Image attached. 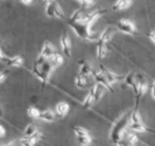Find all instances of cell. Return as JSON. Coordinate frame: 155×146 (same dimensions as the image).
<instances>
[{"label": "cell", "mask_w": 155, "mask_h": 146, "mask_svg": "<svg viewBox=\"0 0 155 146\" xmlns=\"http://www.w3.org/2000/svg\"><path fill=\"white\" fill-rule=\"evenodd\" d=\"M92 73H93V70H92V67H91V65L84 59L80 60V62H79V72H78V74H80V75H82V76H87V77H89V76H90Z\"/></svg>", "instance_id": "30bf717a"}, {"label": "cell", "mask_w": 155, "mask_h": 146, "mask_svg": "<svg viewBox=\"0 0 155 146\" xmlns=\"http://www.w3.org/2000/svg\"><path fill=\"white\" fill-rule=\"evenodd\" d=\"M129 128L134 132H146L147 128L143 125V123H130L129 124Z\"/></svg>", "instance_id": "d6986e66"}, {"label": "cell", "mask_w": 155, "mask_h": 146, "mask_svg": "<svg viewBox=\"0 0 155 146\" xmlns=\"http://www.w3.org/2000/svg\"><path fill=\"white\" fill-rule=\"evenodd\" d=\"M76 141L80 146H89L92 143V137L86 136V137H76Z\"/></svg>", "instance_id": "44dd1931"}, {"label": "cell", "mask_w": 155, "mask_h": 146, "mask_svg": "<svg viewBox=\"0 0 155 146\" xmlns=\"http://www.w3.org/2000/svg\"><path fill=\"white\" fill-rule=\"evenodd\" d=\"M75 85L79 89H86L89 86V77L78 74L75 77Z\"/></svg>", "instance_id": "2e32d148"}, {"label": "cell", "mask_w": 155, "mask_h": 146, "mask_svg": "<svg viewBox=\"0 0 155 146\" xmlns=\"http://www.w3.org/2000/svg\"><path fill=\"white\" fill-rule=\"evenodd\" d=\"M99 69L102 71V73L104 74V76H106L107 80L109 82V84L112 86V85H114L115 83H117L118 80H121V76L117 75V74H115L114 72H112L111 70H109V69H107L106 67L104 66H100Z\"/></svg>", "instance_id": "9c48e42d"}, {"label": "cell", "mask_w": 155, "mask_h": 146, "mask_svg": "<svg viewBox=\"0 0 155 146\" xmlns=\"http://www.w3.org/2000/svg\"><path fill=\"white\" fill-rule=\"evenodd\" d=\"M19 145H20V146H34V145H32L31 143H30L29 139H28L27 137H25V138H22V139H20V140H19Z\"/></svg>", "instance_id": "83f0119b"}, {"label": "cell", "mask_w": 155, "mask_h": 146, "mask_svg": "<svg viewBox=\"0 0 155 146\" xmlns=\"http://www.w3.org/2000/svg\"><path fill=\"white\" fill-rule=\"evenodd\" d=\"M79 4H81L84 8H89L94 5V0H77Z\"/></svg>", "instance_id": "4316f807"}, {"label": "cell", "mask_w": 155, "mask_h": 146, "mask_svg": "<svg viewBox=\"0 0 155 146\" xmlns=\"http://www.w3.org/2000/svg\"><path fill=\"white\" fill-rule=\"evenodd\" d=\"M73 131L75 134V137H86V136H90L89 131L84 127H80V126H75L73 127Z\"/></svg>", "instance_id": "7402d4cb"}, {"label": "cell", "mask_w": 155, "mask_h": 146, "mask_svg": "<svg viewBox=\"0 0 155 146\" xmlns=\"http://www.w3.org/2000/svg\"><path fill=\"white\" fill-rule=\"evenodd\" d=\"M148 37H149V39L152 41L153 43H155V30L154 31H151L149 34H148Z\"/></svg>", "instance_id": "4dcf8cb0"}, {"label": "cell", "mask_w": 155, "mask_h": 146, "mask_svg": "<svg viewBox=\"0 0 155 146\" xmlns=\"http://www.w3.org/2000/svg\"><path fill=\"white\" fill-rule=\"evenodd\" d=\"M5 134V128L0 124V137H3Z\"/></svg>", "instance_id": "d6a6232c"}, {"label": "cell", "mask_w": 155, "mask_h": 146, "mask_svg": "<svg viewBox=\"0 0 155 146\" xmlns=\"http://www.w3.org/2000/svg\"><path fill=\"white\" fill-rule=\"evenodd\" d=\"M50 60H51L52 64L55 66V68H57V67L61 66L63 64V56L59 53H55L51 58H50Z\"/></svg>", "instance_id": "ffe728a7"}, {"label": "cell", "mask_w": 155, "mask_h": 146, "mask_svg": "<svg viewBox=\"0 0 155 146\" xmlns=\"http://www.w3.org/2000/svg\"><path fill=\"white\" fill-rule=\"evenodd\" d=\"M153 85H154V86H155V80H154V83H153Z\"/></svg>", "instance_id": "74e56055"}, {"label": "cell", "mask_w": 155, "mask_h": 146, "mask_svg": "<svg viewBox=\"0 0 155 146\" xmlns=\"http://www.w3.org/2000/svg\"><path fill=\"white\" fill-rule=\"evenodd\" d=\"M60 47H61V51L63 55L65 57H71L72 55V43H71V38L68 35L67 32L62 34L60 37Z\"/></svg>", "instance_id": "8992f818"}, {"label": "cell", "mask_w": 155, "mask_h": 146, "mask_svg": "<svg viewBox=\"0 0 155 146\" xmlns=\"http://www.w3.org/2000/svg\"><path fill=\"white\" fill-rule=\"evenodd\" d=\"M130 115L131 112L124 113L112 126V129L110 132V139L113 144L117 145L121 140L124 139L126 132L128 131L127 128L129 127V123H130Z\"/></svg>", "instance_id": "6da1fadb"}, {"label": "cell", "mask_w": 155, "mask_h": 146, "mask_svg": "<svg viewBox=\"0 0 155 146\" xmlns=\"http://www.w3.org/2000/svg\"><path fill=\"white\" fill-rule=\"evenodd\" d=\"M92 75H93L94 80H95L96 84L101 85V86H104V88L107 89V90L112 91V92H113V88H112V86H111V85L109 84V82H108V80H107L106 76H104V74L102 73V71L100 70V69H98V70H96V71H93Z\"/></svg>", "instance_id": "52a82bcc"}, {"label": "cell", "mask_w": 155, "mask_h": 146, "mask_svg": "<svg viewBox=\"0 0 155 146\" xmlns=\"http://www.w3.org/2000/svg\"><path fill=\"white\" fill-rule=\"evenodd\" d=\"M151 95H152V97L155 100V86L154 85H152V87H151Z\"/></svg>", "instance_id": "836d02e7"}, {"label": "cell", "mask_w": 155, "mask_h": 146, "mask_svg": "<svg viewBox=\"0 0 155 146\" xmlns=\"http://www.w3.org/2000/svg\"><path fill=\"white\" fill-rule=\"evenodd\" d=\"M133 3V0H117L114 3V5L112 6L113 11H123L128 8L129 6H131V4Z\"/></svg>", "instance_id": "9a60e30c"}, {"label": "cell", "mask_w": 155, "mask_h": 146, "mask_svg": "<svg viewBox=\"0 0 155 146\" xmlns=\"http://www.w3.org/2000/svg\"><path fill=\"white\" fill-rule=\"evenodd\" d=\"M52 1H54V0H42V2H43V4H48V3H50V2H52Z\"/></svg>", "instance_id": "e575fe53"}, {"label": "cell", "mask_w": 155, "mask_h": 146, "mask_svg": "<svg viewBox=\"0 0 155 146\" xmlns=\"http://www.w3.org/2000/svg\"><path fill=\"white\" fill-rule=\"evenodd\" d=\"M22 4H25V5H30V4L33 3V0H19Z\"/></svg>", "instance_id": "1f68e13d"}, {"label": "cell", "mask_w": 155, "mask_h": 146, "mask_svg": "<svg viewBox=\"0 0 155 146\" xmlns=\"http://www.w3.org/2000/svg\"><path fill=\"white\" fill-rule=\"evenodd\" d=\"M124 83H126L127 86H130L131 88L133 87V85L135 84V82H136V75H134V73L133 72H130L129 74H127L126 76H124Z\"/></svg>", "instance_id": "603a6c76"}, {"label": "cell", "mask_w": 155, "mask_h": 146, "mask_svg": "<svg viewBox=\"0 0 155 146\" xmlns=\"http://www.w3.org/2000/svg\"><path fill=\"white\" fill-rule=\"evenodd\" d=\"M117 29L124 34L128 35H133L136 32V27L131 20L127 18H123L117 22Z\"/></svg>", "instance_id": "5b68a950"}, {"label": "cell", "mask_w": 155, "mask_h": 146, "mask_svg": "<svg viewBox=\"0 0 155 146\" xmlns=\"http://www.w3.org/2000/svg\"><path fill=\"white\" fill-rule=\"evenodd\" d=\"M6 146H15V142H10L6 144Z\"/></svg>", "instance_id": "d590c367"}, {"label": "cell", "mask_w": 155, "mask_h": 146, "mask_svg": "<svg viewBox=\"0 0 155 146\" xmlns=\"http://www.w3.org/2000/svg\"><path fill=\"white\" fill-rule=\"evenodd\" d=\"M41 111L38 109V108L34 107V106H31V107L28 108V115L30 117H33V119H39L40 117Z\"/></svg>", "instance_id": "cb8c5ba5"}, {"label": "cell", "mask_w": 155, "mask_h": 146, "mask_svg": "<svg viewBox=\"0 0 155 146\" xmlns=\"http://www.w3.org/2000/svg\"><path fill=\"white\" fill-rule=\"evenodd\" d=\"M114 33H115V29H114V28H111V27L107 28V29L104 30V32H101L99 39H98L97 41H101V42H104V43H106V45H107V43H108L109 41L112 39V37H113V35H114Z\"/></svg>", "instance_id": "7c38bea8"}, {"label": "cell", "mask_w": 155, "mask_h": 146, "mask_svg": "<svg viewBox=\"0 0 155 146\" xmlns=\"http://www.w3.org/2000/svg\"><path fill=\"white\" fill-rule=\"evenodd\" d=\"M2 115V109H1V107H0V117Z\"/></svg>", "instance_id": "8d00e7d4"}, {"label": "cell", "mask_w": 155, "mask_h": 146, "mask_svg": "<svg viewBox=\"0 0 155 146\" xmlns=\"http://www.w3.org/2000/svg\"><path fill=\"white\" fill-rule=\"evenodd\" d=\"M23 64H25V59H23V57L21 55L13 56V57L8 58V60H6V65H8V67L19 68V67H21Z\"/></svg>", "instance_id": "4fadbf2b"}, {"label": "cell", "mask_w": 155, "mask_h": 146, "mask_svg": "<svg viewBox=\"0 0 155 146\" xmlns=\"http://www.w3.org/2000/svg\"><path fill=\"white\" fill-rule=\"evenodd\" d=\"M56 117H57V115H56L55 111H53L51 109H45V110L41 111L39 120L45 121V122H54L56 119Z\"/></svg>", "instance_id": "5bb4252c"}, {"label": "cell", "mask_w": 155, "mask_h": 146, "mask_svg": "<svg viewBox=\"0 0 155 146\" xmlns=\"http://www.w3.org/2000/svg\"><path fill=\"white\" fill-rule=\"evenodd\" d=\"M38 131L37 130V127L35 125H33V124H30V125H28L27 126V128L25 129V137H32V136H34L36 132Z\"/></svg>", "instance_id": "d4e9b609"}, {"label": "cell", "mask_w": 155, "mask_h": 146, "mask_svg": "<svg viewBox=\"0 0 155 146\" xmlns=\"http://www.w3.org/2000/svg\"><path fill=\"white\" fill-rule=\"evenodd\" d=\"M45 15L48 17H50V18H57V19H62L65 17L62 8H60V5L58 4V2L56 0L45 4Z\"/></svg>", "instance_id": "277c9868"}, {"label": "cell", "mask_w": 155, "mask_h": 146, "mask_svg": "<svg viewBox=\"0 0 155 146\" xmlns=\"http://www.w3.org/2000/svg\"><path fill=\"white\" fill-rule=\"evenodd\" d=\"M124 139H126L127 141H129L130 143H132V144H135V143L138 142V138H137L136 134H133V132L127 131L126 132V136H124Z\"/></svg>", "instance_id": "484cf974"}, {"label": "cell", "mask_w": 155, "mask_h": 146, "mask_svg": "<svg viewBox=\"0 0 155 146\" xmlns=\"http://www.w3.org/2000/svg\"><path fill=\"white\" fill-rule=\"evenodd\" d=\"M116 146H134V144H132V143H130L129 141H127L126 139H124V140H121Z\"/></svg>", "instance_id": "f546056e"}, {"label": "cell", "mask_w": 155, "mask_h": 146, "mask_svg": "<svg viewBox=\"0 0 155 146\" xmlns=\"http://www.w3.org/2000/svg\"><path fill=\"white\" fill-rule=\"evenodd\" d=\"M94 103H96V101H95V95H94L93 91L90 89V91H89L88 95H87V97H84V102H82V106H84V108H90Z\"/></svg>", "instance_id": "ac0fdd59"}, {"label": "cell", "mask_w": 155, "mask_h": 146, "mask_svg": "<svg viewBox=\"0 0 155 146\" xmlns=\"http://www.w3.org/2000/svg\"><path fill=\"white\" fill-rule=\"evenodd\" d=\"M69 110H70V105L67 102H59L55 107V113L59 117H65L68 114V112H69Z\"/></svg>", "instance_id": "8fae6325"}, {"label": "cell", "mask_w": 155, "mask_h": 146, "mask_svg": "<svg viewBox=\"0 0 155 146\" xmlns=\"http://www.w3.org/2000/svg\"><path fill=\"white\" fill-rule=\"evenodd\" d=\"M8 70H2V71H0V84H1V83H3L4 80H6V77H8Z\"/></svg>", "instance_id": "f1b7e54d"}, {"label": "cell", "mask_w": 155, "mask_h": 146, "mask_svg": "<svg viewBox=\"0 0 155 146\" xmlns=\"http://www.w3.org/2000/svg\"><path fill=\"white\" fill-rule=\"evenodd\" d=\"M55 66L52 64V62L50 59L45 60L42 64H37V63H34V66H33V73L36 75V77L40 80L42 84H45V83L49 80L50 76H51L52 72L54 71Z\"/></svg>", "instance_id": "7a4b0ae2"}, {"label": "cell", "mask_w": 155, "mask_h": 146, "mask_svg": "<svg viewBox=\"0 0 155 146\" xmlns=\"http://www.w3.org/2000/svg\"><path fill=\"white\" fill-rule=\"evenodd\" d=\"M107 55V45L101 41H97L96 45V56L99 59H102L104 57H106Z\"/></svg>", "instance_id": "e0dca14e"}, {"label": "cell", "mask_w": 155, "mask_h": 146, "mask_svg": "<svg viewBox=\"0 0 155 146\" xmlns=\"http://www.w3.org/2000/svg\"><path fill=\"white\" fill-rule=\"evenodd\" d=\"M133 89V92H134V95H135V108L137 109L138 107V104H139V101L140 99L146 94L148 90V84L143 77L141 75H137L136 76V82L135 84L133 85L132 87Z\"/></svg>", "instance_id": "3957f363"}, {"label": "cell", "mask_w": 155, "mask_h": 146, "mask_svg": "<svg viewBox=\"0 0 155 146\" xmlns=\"http://www.w3.org/2000/svg\"><path fill=\"white\" fill-rule=\"evenodd\" d=\"M55 53H57L55 47H54L50 41H45V43L42 45V48H41V50H40L39 56L45 58V59H50Z\"/></svg>", "instance_id": "ba28073f"}]
</instances>
